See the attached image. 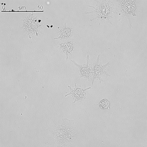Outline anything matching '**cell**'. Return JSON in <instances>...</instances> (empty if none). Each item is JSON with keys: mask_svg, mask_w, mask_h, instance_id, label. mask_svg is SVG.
<instances>
[{"mask_svg": "<svg viewBox=\"0 0 147 147\" xmlns=\"http://www.w3.org/2000/svg\"><path fill=\"white\" fill-rule=\"evenodd\" d=\"M72 62L75 64L77 67L79 68V72L80 77V78H83L88 80H90L93 77V67L90 63V57L89 55H87V62L86 64L80 65L78 64L73 60H71Z\"/></svg>", "mask_w": 147, "mask_h": 147, "instance_id": "7", "label": "cell"}, {"mask_svg": "<svg viewBox=\"0 0 147 147\" xmlns=\"http://www.w3.org/2000/svg\"><path fill=\"white\" fill-rule=\"evenodd\" d=\"M118 3V14L121 16V19L124 17L127 18L129 21V26L131 29L132 24L131 21V16H136L137 15L136 10V0H117Z\"/></svg>", "mask_w": 147, "mask_h": 147, "instance_id": "3", "label": "cell"}, {"mask_svg": "<svg viewBox=\"0 0 147 147\" xmlns=\"http://www.w3.org/2000/svg\"><path fill=\"white\" fill-rule=\"evenodd\" d=\"M52 141L57 147L73 145L77 140V130L73 120L63 118L57 122L50 130Z\"/></svg>", "mask_w": 147, "mask_h": 147, "instance_id": "1", "label": "cell"}, {"mask_svg": "<svg viewBox=\"0 0 147 147\" xmlns=\"http://www.w3.org/2000/svg\"><path fill=\"white\" fill-rule=\"evenodd\" d=\"M95 5H88V7H92L94 10L86 12V14H92V18L90 21L96 20L99 24L102 22L105 23L107 21L109 23L112 25L111 19L114 14H118V8H116L114 1L110 0L94 1Z\"/></svg>", "mask_w": 147, "mask_h": 147, "instance_id": "2", "label": "cell"}, {"mask_svg": "<svg viewBox=\"0 0 147 147\" xmlns=\"http://www.w3.org/2000/svg\"><path fill=\"white\" fill-rule=\"evenodd\" d=\"M69 88L70 89L71 92L70 93L68 94L67 95H65V97H66L69 95L72 96L74 99L73 104L76 102L84 101L86 98V91L89 90L91 88V87H89L88 88H82L80 87L78 88L77 87V84H75V87L74 88H72L71 86H69Z\"/></svg>", "mask_w": 147, "mask_h": 147, "instance_id": "6", "label": "cell"}, {"mask_svg": "<svg viewBox=\"0 0 147 147\" xmlns=\"http://www.w3.org/2000/svg\"><path fill=\"white\" fill-rule=\"evenodd\" d=\"M59 48L62 50V53H64L66 55V60H68V55H71V53L74 49L75 44L72 41H67L64 43L59 44Z\"/></svg>", "mask_w": 147, "mask_h": 147, "instance_id": "9", "label": "cell"}, {"mask_svg": "<svg viewBox=\"0 0 147 147\" xmlns=\"http://www.w3.org/2000/svg\"><path fill=\"white\" fill-rule=\"evenodd\" d=\"M59 35L55 37L54 39H66L70 38L73 35L72 28L71 27H67L66 23H64L63 27L59 29Z\"/></svg>", "mask_w": 147, "mask_h": 147, "instance_id": "8", "label": "cell"}, {"mask_svg": "<svg viewBox=\"0 0 147 147\" xmlns=\"http://www.w3.org/2000/svg\"><path fill=\"white\" fill-rule=\"evenodd\" d=\"M100 57V55L97 57V60L93 64V77H92V84H93L94 82L96 80H100V82H104V80L101 78V76L102 74L105 75L107 77H110V76L107 74V68L109 67L110 62L109 61L105 64H102L100 63L99 61V58Z\"/></svg>", "mask_w": 147, "mask_h": 147, "instance_id": "5", "label": "cell"}, {"mask_svg": "<svg viewBox=\"0 0 147 147\" xmlns=\"http://www.w3.org/2000/svg\"><path fill=\"white\" fill-rule=\"evenodd\" d=\"M53 26H51V28H53Z\"/></svg>", "mask_w": 147, "mask_h": 147, "instance_id": "11", "label": "cell"}, {"mask_svg": "<svg viewBox=\"0 0 147 147\" xmlns=\"http://www.w3.org/2000/svg\"><path fill=\"white\" fill-rule=\"evenodd\" d=\"M100 107L103 109H109V102L107 99H103L100 101L99 104Z\"/></svg>", "mask_w": 147, "mask_h": 147, "instance_id": "10", "label": "cell"}, {"mask_svg": "<svg viewBox=\"0 0 147 147\" xmlns=\"http://www.w3.org/2000/svg\"><path fill=\"white\" fill-rule=\"evenodd\" d=\"M22 21H23L22 28L28 34L30 38H32L30 34H35L36 36H38L39 33L42 34L41 29L43 28V23H38L36 16L34 15L33 12L29 14L27 16L22 19Z\"/></svg>", "mask_w": 147, "mask_h": 147, "instance_id": "4", "label": "cell"}]
</instances>
